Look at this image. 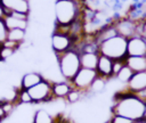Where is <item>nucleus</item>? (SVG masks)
I'll list each match as a JSON object with an SVG mask.
<instances>
[{
  "label": "nucleus",
  "mask_w": 146,
  "mask_h": 123,
  "mask_svg": "<svg viewBox=\"0 0 146 123\" xmlns=\"http://www.w3.org/2000/svg\"><path fill=\"white\" fill-rule=\"evenodd\" d=\"M49 42H50L49 43L50 49L55 56L73 49L74 44H75V40L71 35L55 32V31L51 32L50 38H49Z\"/></svg>",
  "instance_id": "nucleus-6"
},
{
  "label": "nucleus",
  "mask_w": 146,
  "mask_h": 123,
  "mask_svg": "<svg viewBox=\"0 0 146 123\" xmlns=\"http://www.w3.org/2000/svg\"><path fill=\"white\" fill-rule=\"evenodd\" d=\"M55 57H56V63L63 80L71 81L81 68L79 51L75 48H73Z\"/></svg>",
  "instance_id": "nucleus-3"
},
{
  "label": "nucleus",
  "mask_w": 146,
  "mask_h": 123,
  "mask_svg": "<svg viewBox=\"0 0 146 123\" xmlns=\"http://www.w3.org/2000/svg\"><path fill=\"white\" fill-rule=\"evenodd\" d=\"M33 104H44L56 100L52 96V82L44 79L36 85L29 89Z\"/></svg>",
  "instance_id": "nucleus-5"
},
{
  "label": "nucleus",
  "mask_w": 146,
  "mask_h": 123,
  "mask_svg": "<svg viewBox=\"0 0 146 123\" xmlns=\"http://www.w3.org/2000/svg\"><path fill=\"white\" fill-rule=\"evenodd\" d=\"M72 89H73V85H72L71 81L60 80V81L52 82V96L56 100H58V99L65 100Z\"/></svg>",
  "instance_id": "nucleus-15"
},
{
  "label": "nucleus",
  "mask_w": 146,
  "mask_h": 123,
  "mask_svg": "<svg viewBox=\"0 0 146 123\" xmlns=\"http://www.w3.org/2000/svg\"><path fill=\"white\" fill-rule=\"evenodd\" d=\"M132 122L133 121H131L125 116H122L119 114H111V117L106 123H132Z\"/></svg>",
  "instance_id": "nucleus-23"
},
{
  "label": "nucleus",
  "mask_w": 146,
  "mask_h": 123,
  "mask_svg": "<svg viewBox=\"0 0 146 123\" xmlns=\"http://www.w3.org/2000/svg\"><path fill=\"white\" fill-rule=\"evenodd\" d=\"M124 90L131 93H136L146 89V71L133 73L130 81L124 85Z\"/></svg>",
  "instance_id": "nucleus-12"
},
{
  "label": "nucleus",
  "mask_w": 146,
  "mask_h": 123,
  "mask_svg": "<svg viewBox=\"0 0 146 123\" xmlns=\"http://www.w3.org/2000/svg\"><path fill=\"white\" fill-rule=\"evenodd\" d=\"M0 63H1V62H0Z\"/></svg>",
  "instance_id": "nucleus-32"
},
{
  "label": "nucleus",
  "mask_w": 146,
  "mask_h": 123,
  "mask_svg": "<svg viewBox=\"0 0 146 123\" xmlns=\"http://www.w3.org/2000/svg\"><path fill=\"white\" fill-rule=\"evenodd\" d=\"M113 24H114V27H115L117 34L125 39H130L139 33L140 25L131 18H120V19L115 20Z\"/></svg>",
  "instance_id": "nucleus-8"
},
{
  "label": "nucleus",
  "mask_w": 146,
  "mask_h": 123,
  "mask_svg": "<svg viewBox=\"0 0 146 123\" xmlns=\"http://www.w3.org/2000/svg\"><path fill=\"white\" fill-rule=\"evenodd\" d=\"M1 46H2V43H1V42H0V48H1Z\"/></svg>",
  "instance_id": "nucleus-30"
},
{
  "label": "nucleus",
  "mask_w": 146,
  "mask_h": 123,
  "mask_svg": "<svg viewBox=\"0 0 146 123\" xmlns=\"http://www.w3.org/2000/svg\"><path fill=\"white\" fill-rule=\"evenodd\" d=\"M132 123H146V118H143V120H138V121H133Z\"/></svg>",
  "instance_id": "nucleus-29"
},
{
  "label": "nucleus",
  "mask_w": 146,
  "mask_h": 123,
  "mask_svg": "<svg viewBox=\"0 0 146 123\" xmlns=\"http://www.w3.org/2000/svg\"><path fill=\"white\" fill-rule=\"evenodd\" d=\"M107 80H105V79H103V77H97L95 81H94V83H92V85L90 87V89H89V95H97V93H102V92H104L105 90H106V84H107Z\"/></svg>",
  "instance_id": "nucleus-20"
},
{
  "label": "nucleus",
  "mask_w": 146,
  "mask_h": 123,
  "mask_svg": "<svg viewBox=\"0 0 146 123\" xmlns=\"http://www.w3.org/2000/svg\"><path fill=\"white\" fill-rule=\"evenodd\" d=\"M128 39L115 35L111 39H107L98 44V51L100 55H104L113 60L125 59L128 56Z\"/></svg>",
  "instance_id": "nucleus-4"
},
{
  "label": "nucleus",
  "mask_w": 146,
  "mask_h": 123,
  "mask_svg": "<svg viewBox=\"0 0 146 123\" xmlns=\"http://www.w3.org/2000/svg\"><path fill=\"white\" fill-rule=\"evenodd\" d=\"M124 60L133 73L146 71V57L144 56H127Z\"/></svg>",
  "instance_id": "nucleus-16"
},
{
  "label": "nucleus",
  "mask_w": 146,
  "mask_h": 123,
  "mask_svg": "<svg viewBox=\"0 0 146 123\" xmlns=\"http://www.w3.org/2000/svg\"><path fill=\"white\" fill-rule=\"evenodd\" d=\"M7 117H8V115L6 114L3 107H2V105H1V102H0V120H1V121H5Z\"/></svg>",
  "instance_id": "nucleus-27"
},
{
  "label": "nucleus",
  "mask_w": 146,
  "mask_h": 123,
  "mask_svg": "<svg viewBox=\"0 0 146 123\" xmlns=\"http://www.w3.org/2000/svg\"><path fill=\"white\" fill-rule=\"evenodd\" d=\"M55 123H74V122L72 120H70V118L64 117L62 114H57L56 115V122Z\"/></svg>",
  "instance_id": "nucleus-26"
},
{
  "label": "nucleus",
  "mask_w": 146,
  "mask_h": 123,
  "mask_svg": "<svg viewBox=\"0 0 146 123\" xmlns=\"http://www.w3.org/2000/svg\"><path fill=\"white\" fill-rule=\"evenodd\" d=\"M16 100H17V102L19 105H30V104H33L32 98H31V96L29 93V90L22 89V88H18Z\"/></svg>",
  "instance_id": "nucleus-22"
},
{
  "label": "nucleus",
  "mask_w": 146,
  "mask_h": 123,
  "mask_svg": "<svg viewBox=\"0 0 146 123\" xmlns=\"http://www.w3.org/2000/svg\"><path fill=\"white\" fill-rule=\"evenodd\" d=\"M97 77H98V74H97L96 69H90V68L81 67L80 71L75 74V76L71 80V83H72L73 88L88 93L90 87L92 85L94 81Z\"/></svg>",
  "instance_id": "nucleus-7"
},
{
  "label": "nucleus",
  "mask_w": 146,
  "mask_h": 123,
  "mask_svg": "<svg viewBox=\"0 0 146 123\" xmlns=\"http://www.w3.org/2000/svg\"><path fill=\"white\" fill-rule=\"evenodd\" d=\"M111 114H119L131 121L143 120L146 118V104L135 93L122 90L116 92L113 97Z\"/></svg>",
  "instance_id": "nucleus-1"
},
{
  "label": "nucleus",
  "mask_w": 146,
  "mask_h": 123,
  "mask_svg": "<svg viewBox=\"0 0 146 123\" xmlns=\"http://www.w3.org/2000/svg\"><path fill=\"white\" fill-rule=\"evenodd\" d=\"M82 8L79 0H56L54 18L56 25H71L82 18Z\"/></svg>",
  "instance_id": "nucleus-2"
},
{
  "label": "nucleus",
  "mask_w": 146,
  "mask_h": 123,
  "mask_svg": "<svg viewBox=\"0 0 146 123\" xmlns=\"http://www.w3.org/2000/svg\"><path fill=\"white\" fill-rule=\"evenodd\" d=\"M8 30H25L29 28V22H30V15L22 14V13H10L7 14L3 18Z\"/></svg>",
  "instance_id": "nucleus-9"
},
{
  "label": "nucleus",
  "mask_w": 146,
  "mask_h": 123,
  "mask_svg": "<svg viewBox=\"0 0 146 123\" xmlns=\"http://www.w3.org/2000/svg\"><path fill=\"white\" fill-rule=\"evenodd\" d=\"M125 65V60L124 59H117V60H113V77L119 73V71Z\"/></svg>",
  "instance_id": "nucleus-25"
},
{
  "label": "nucleus",
  "mask_w": 146,
  "mask_h": 123,
  "mask_svg": "<svg viewBox=\"0 0 146 123\" xmlns=\"http://www.w3.org/2000/svg\"><path fill=\"white\" fill-rule=\"evenodd\" d=\"M42 80H44V77H43V75H42L41 72H38V71H27L24 74H22L19 87L22 89L29 90L32 87H34L38 83H40Z\"/></svg>",
  "instance_id": "nucleus-14"
},
{
  "label": "nucleus",
  "mask_w": 146,
  "mask_h": 123,
  "mask_svg": "<svg viewBox=\"0 0 146 123\" xmlns=\"http://www.w3.org/2000/svg\"><path fill=\"white\" fill-rule=\"evenodd\" d=\"M25 40H26V31L25 30H18V28L9 30L8 36H7V41L13 42L17 47L22 48L23 44L25 43Z\"/></svg>",
  "instance_id": "nucleus-17"
},
{
  "label": "nucleus",
  "mask_w": 146,
  "mask_h": 123,
  "mask_svg": "<svg viewBox=\"0 0 146 123\" xmlns=\"http://www.w3.org/2000/svg\"><path fill=\"white\" fill-rule=\"evenodd\" d=\"M56 115H52L47 109H38L32 116V123H55Z\"/></svg>",
  "instance_id": "nucleus-18"
},
{
  "label": "nucleus",
  "mask_w": 146,
  "mask_h": 123,
  "mask_svg": "<svg viewBox=\"0 0 146 123\" xmlns=\"http://www.w3.org/2000/svg\"><path fill=\"white\" fill-rule=\"evenodd\" d=\"M6 15H7V13H6V10H5V8H3L2 3L0 2V19H3Z\"/></svg>",
  "instance_id": "nucleus-28"
},
{
  "label": "nucleus",
  "mask_w": 146,
  "mask_h": 123,
  "mask_svg": "<svg viewBox=\"0 0 146 123\" xmlns=\"http://www.w3.org/2000/svg\"><path fill=\"white\" fill-rule=\"evenodd\" d=\"M8 32H9V30H8L5 20L3 19H0V42L1 43H3V42L7 41Z\"/></svg>",
  "instance_id": "nucleus-24"
},
{
  "label": "nucleus",
  "mask_w": 146,
  "mask_h": 123,
  "mask_svg": "<svg viewBox=\"0 0 146 123\" xmlns=\"http://www.w3.org/2000/svg\"><path fill=\"white\" fill-rule=\"evenodd\" d=\"M7 14L10 13H22L30 15L31 5L30 0H0Z\"/></svg>",
  "instance_id": "nucleus-11"
},
{
  "label": "nucleus",
  "mask_w": 146,
  "mask_h": 123,
  "mask_svg": "<svg viewBox=\"0 0 146 123\" xmlns=\"http://www.w3.org/2000/svg\"><path fill=\"white\" fill-rule=\"evenodd\" d=\"M87 95H88V93H86V92H83V91H81V90H78V89L73 88V89L70 91V93L67 95V97H66L65 100H66L68 104H76V102L81 101Z\"/></svg>",
  "instance_id": "nucleus-21"
},
{
  "label": "nucleus",
  "mask_w": 146,
  "mask_h": 123,
  "mask_svg": "<svg viewBox=\"0 0 146 123\" xmlns=\"http://www.w3.org/2000/svg\"><path fill=\"white\" fill-rule=\"evenodd\" d=\"M132 75H133V71L125 64L120 71H119V73L113 77V80H115V81H117L119 83H122V84H127L129 81H130V79L132 77Z\"/></svg>",
  "instance_id": "nucleus-19"
},
{
  "label": "nucleus",
  "mask_w": 146,
  "mask_h": 123,
  "mask_svg": "<svg viewBox=\"0 0 146 123\" xmlns=\"http://www.w3.org/2000/svg\"><path fill=\"white\" fill-rule=\"evenodd\" d=\"M128 56H144L146 57V38L143 35H135L128 39Z\"/></svg>",
  "instance_id": "nucleus-10"
},
{
  "label": "nucleus",
  "mask_w": 146,
  "mask_h": 123,
  "mask_svg": "<svg viewBox=\"0 0 146 123\" xmlns=\"http://www.w3.org/2000/svg\"><path fill=\"white\" fill-rule=\"evenodd\" d=\"M0 123H2V121H1V120H0Z\"/></svg>",
  "instance_id": "nucleus-31"
},
{
  "label": "nucleus",
  "mask_w": 146,
  "mask_h": 123,
  "mask_svg": "<svg viewBox=\"0 0 146 123\" xmlns=\"http://www.w3.org/2000/svg\"><path fill=\"white\" fill-rule=\"evenodd\" d=\"M96 72L99 77H103L107 81L113 79V59L100 55L98 59V64L96 67Z\"/></svg>",
  "instance_id": "nucleus-13"
}]
</instances>
